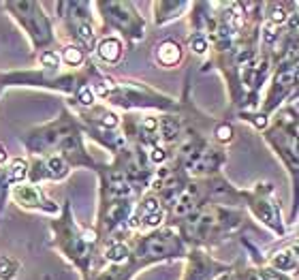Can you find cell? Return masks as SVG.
<instances>
[{"label": "cell", "mask_w": 299, "mask_h": 280, "mask_svg": "<svg viewBox=\"0 0 299 280\" xmlns=\"http://www.w3.org/2000/svg\"><path fill=\"white\" fill-rule=\"evenodd\" d=\"M11 195H13V199L21 205V208L41 210V212H56L58 210V205L52 203L50 199H45L43 190L34 184H15L13 188H11Z\"/></svg>", "instance_id": "7a4b0ae2"}, {"label": "cell", "mask_w": 299, "mask_h": 280, "mask_svg": "<svg viewBox=\"0 0 299 280\" xmlns=\"http://www.w3.org/2000/svg\"><path fill=\"white\" fill-rule=\"evenodd\" d=\"M182 58V47H179L175 41H163L156 50V60L163 67H173L179 62Z\"/></svg>", "instance_id": "3957f363"}, {"label": "cell", "mask_w": 299, "mask_h": 280, "mask_svg": "<svg viewBox=\"0 0 299 280\" xmlns=\"http://www.w3.org/2000/svg\"><path fill=\"white\" fill-rule=\"evenodd\" d=\"M9 186L13 188V180H11V176H9V169L0 167V212H3V208H5V199H7Z\"/></svg>", "instance_id": "ba28073f"}, {"label": "cell", "mask_w": 299, "mask_h": 280, "mask_svg": "<svg viewBox=\"0 0 299 280\" xmlns=\"http://www.w3.org/2000/svg\"><path fill=\"white\" fill-rule=\"evenodd\" d=\"M62 60L71 67H79L83 62V50L77 45H68L62 50Z\"/></svg>", "instance_id": "52a82bcc"}, {"label": "cell", "mask_w": 299, "mask_h": 280, "mask_svg": "<svg viewBox=\"0 0 299 280\" xmlns=\"http://www.w3.org/2000/svg\"><path fill=\"white\" fill-rule=\"evenodd\" d=\"M190 50L197 52V54H203L208 50V41H205V36L203 34H193L190 36Z\"/></svg>", "instance_id": "30bf717a"}, {"label": "cell", "mask_w": 299, "mask_h": 280, "mask_svg": "<svg viewBox=\"0 0 299 280\" xmlns=\"http://www.w3.org/2000/svg\"><path fill=\"white\" fill-rule=\"evenodd\" d=\"M150 158H152V163H163L165 158H167L165 148H158V145H154L152 152H150Z\"/></svg>", "instance_id": "8fae6325"}, {"label": "cell", "mask_w": 299, "mask_h": 280, "mask_svg": "<svg viewBox=\"0 0 299 280\" xmlns=\"http://www.w3.org/2000/svg\"><path fill=\"white\" fill-rule=\"evenodd\" d=\"M5 161H7V148L0 145V163H5Z\"/></svg>", "instance_id": "7c38bea8"}, {"label": "cell", "mask_w": 299, "mask_h": 280, "mask_svg": "<svg viewBox=\"0 0 299 280\" xmlns=\"http://www.w3.org/2000/svg\"><path fill=\"white\" fill-rule=\"evenodd\" d=\"M99 56L101 60H105V62H109V64H116L120 56H122V41L116 39V36H107V39H103L99 43Z\"/></svg>", "instance_id": "277c9868"}, {"label": "cell", "mask_w": 299, "mask_h": 280, "mask_svg": "<svg viewBox=\"0 0 299 280\" xmlns=\"http://www.w3.org/2000/svg\"><path fill=\"white\" fill-rule=\"evenodd\" d=\"M41 64L45 67V69H50V71H54V69H58L60 67V60H62V58H60L56 52H52V50H47V52H43L41 54Z\"/></svg>", "instance_id": "9c48e42d"}, {"label": "cell", "mask_w": 299, "mask_h": 280, "mask_svg": "<svg viewBox=\"0 0 299 280\" xmlns=\"http://www.w3.org/2000/svg\"><path fill=\"white\" fill-rule=\"evenodd\" d=\"M128 257V248L124 242H111L105 250V259L107 261H113V263H122Z\"/></svg>", "instance_id": "5b68a950"}, {"label": "cell", "mask_w": 299, "mask_h": 280, "mask_svg": "<svg viewBox=\"0 0 299 280\" xmlns=\"http://www.w3.org/2000/svg\"><path fill=\"white\" fill-rule=\"evenodd\" d=\"M19 274V263L11 257H0V280H13Z\"/></svg>", "instance_id": "8992f818"}, {"label": "cell", "mask_w": 299, "mask_h": 280, "mask_svg": "<svg viewBox=\"0 0 299 280\" xmlns=\"http://www.w3.org/2000/svg\"><path fill=\"white\" fill-rule=\"evenodd\" d=\"M13 19H17L19 26L26 30V34L30 36V43L34 50L52 43V26L50 19L45 17V13L41 11V5L37 3H7L3 5Z\"/></svg>", "instance_id": "6da1fadb"}]
</instances>
